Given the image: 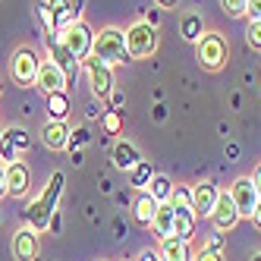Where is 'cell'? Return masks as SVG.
Returning a JSON list of instances; mask_svg holds the SVG:
<instances>
[{"label": "cell", "instance_id": "1", "mask_svg": "<svg viewBox=\"0 0 261 261\" xmlns=\"http://www.w3.org/2000/svg\"><path fill=\"white\" fill-rule=\"evenodd\" d=\"M63 182H66L63 170H54V173H50L44 192L25 208V223H29V230L44 233V230L50 227V217L57 214V201H60V195H63Z\"/></svg>", "mask_w": 261, "mask_h": 261}, {"label": "cell", "instance_id": "2", "mask_svg": "<svg viewBox=\"0 0 261 261\" xmlns=\"http://www.w3.org/2000/svg\"><path fill=\"white\" fill-rule=\"evenodd\" d=\"M227 54H230V47H227V38L220 32H204L195 41V60L208 72H217V69L227 66Z\"/></svg>", "mask_w": 261, "mask_h": 261}, {"label": "cell", "instance_id": "3", "mask_svg": "<svg viewBox=\"0 0 261 261\" xmlns=\"http://www.w3.org/2000/svg\"><path fill=\"white\" fill-rule=\"evenodd\" d=\"M91 54H95L98 60L104 63H129L133 57H129V50H126V32L120 29H101V35H95V47H91Z\"/></svg>", "mask_w": 261, "mask_h": 261}, {"label": "cell", "instance_id": "4", "mask_svg": "<svg viewBox=\"0 0 261 261\" xmlns=\"http://www.w3.org/2000/svg\"><path fill=\"white\" fill-rule=\"evenodd\" d=\"M126 50H129V57H133V60L151 57V54L158 50V29L148 25V22L129 25V32H126Z\"/></svg>", "mask_w": 261, "mask_h": 261}, {"label": "cell", "instance_id": "5", "mask_svg": "<svg viewBox=\"0 0 261 261\" xmlns=\"http://www.w3.org/2000/svg\"><path fill=\"white\" fill-rule=\"evenodd\" d=\"M60 38H63V44L69 47V54H72L79 63H82L85 57H91V47H95V32H91L82 19L72 22V25H66V29L60 32Z\"/></svg>", "mask_w": 261, "mask_h": 261}, {"label": "cell", "instance_id": "6", "mask_svg": "<svg viewBox=\"0 0 261 261\" xmlns=\"http://www.w3.org/2000/svg\"><path fill=\"white\" fill-rule=\"evenodd\" d=\"M38 69H41V60H38V54H35L32 47H19L13 54V60H10V76L19 82L22 88L25 85H35V79H38Z\"/></svg>", "mask_w": 261, "mask_h": 261}, {"label": "cell", "instance_id": "7", "mask_svg": "<svg viewBox=\"0 0 261 261\" xmlns=\"http://www.w3.org/2000/svg\"><path fill=\"white\" fill-rule=\"evenodd\" d=\"M82 66H85V72H88L91 91H95L98 98L114 95V66L104 63V60H98L95 54H91V57H85V60H82Z\"/></svg>", "mask_w": 261, "mask_h": 261}, {"label": "cell", "instance_id": "8", "mask_svg": "<svg viewBox=\"0 0 261 261\" xmlns=\"http://www.w3.org/2000/svg\"><path fill=\"white\" fill-rule=\"evenodd\" d=\"M47 54H50V60L57 63L63 72H66V79L69 82H76V76H79V60L69 54V47L63 44V38H60V32H54V35H47Z\"/></svg>", "mask_w": 261, "mask_h": 261}, {"label": "cell", "instance_id": "9", "mask_svg": "<svg viewBox=\"0 0 261 261\" xmlns=\"http://www.w3.org/2000/svg\"><path fill=\"white\" fill-rule=\"evenodd\" d=\"M230 198H233V204H236L239 217H252L255 204L261 201L258 192H255V186H252V176H239V179L230 186Z\"/></svg>", "mask_w": 261, "mask_h": 261}, {"label": "cell", "instance_id": "10", "mask_svg": "<svg viewBox=\"0 0 261 261\" xmlns=\"http://www.w3.org/2000/svg\"><path fill=\"white\" fill-rule=\"evenodd\" d=\"M211 223H214L217 233H230L236 223H239V211H236V204H233L230 192H220V198H217V204H214V211H211Z\"/></svg>", "mask_w": 261, "mask_h": 261}, {"label": "cell", "instance_id": "11", "mask_svg": "<svg viewBox=\"0 0 261 261\" xmlns=\"http://www.w3.org/2000/svg\"><path fill=\"white\" fill-rule=\"evenodd\" d=\"M35 85H38V88L44 91V95H54V91H66V88H69V79H66V72H63L57 63L47 60V63H41Z\"/></svg>", "mask_w": 261, "mask_h": 261}, {"label": "cell", "instance_id": "12", "mask_svg": "<svg viewBox=\"0 0 261 261\" xmlns=\"http://www.w3.org/2000/svg\"><path fill=\"white\" fill-rule=\"evenodd\" d=\"M4 173H7V195H13V198H25L29 189H32L29 167H25L22 161H16V164H7V167H4Z\"/></svg>", "mask_w": 261, "mask_h": 261}, {"label": "cell", "instance_id": "13", "mask_svg": "<svg viewBox=\"0 0 261 261\" xmlns=\"http://www.w3.org/2000/svg\"><path fill=\"white\" fill-rule=\"evenodd\" d=\"M38 252H41L38 233L29 230V227L16 230V236H13V255H16V261H38Z\"/></svg>", "mask_w": 261, "mask_h": 261}, {"label": "cell", "instance_id": "14", "mask_svg": "<svg viewBox=\"0 0 261 261\" xmlns=\"http://www.w3.org/2000/svg\"><path fill=\"white\" fill-rule=\"evenodd\" d=\"M217 198H220V189H217L214 182H208V179L198 182L195 189H192V211H195V214H201V217H211Z\"/></svg>", "mask_w": 261, "mask_h": 261}, {"label": "cell", "instance_id": "15", "mask_svg": "<svg viewBox=\"0 0 261 261\" xmlns=\"http://www.w3.org/2000/svg\"><path fill=\"white\" fill-rule=\"evenodd\" d=\"M195 223H198V214L192 211V204H173V236L176 239H192Z\"/></svg>", "mask_w": 261, "mask_h": 261}, {"label": "cell", "instance_id": "16", "mask_svg": "<svg viewBox=\"0 0 261 261\" xmlns=\"http://www.w3.org/2000/svg\"><path fill=\"white\" fill-rule=\"evenodd\" d=\"M69 133H72V129H69L66 123H60V120H47V123L41 126V142L50 148V151H63V148L69 145Z\"/></svg>", "mask_w": 261, "mask_h": 261}, {"label": "cell", "instance_id": "17", "mask_svg": "<svg viewBox=\"0 0 261 261\" xmlns=\"http://www.w3.org/2000/svg\"><path fill=\"white\" fill-rule=\"evenodd\" d=\"M158 255H161V261H192L195 258L189 239H176V236H164Z\"/></svg>", "mask_w": 261, "mask_h": 261}, {"label": "cell", "instance_id": "18", "mask_svg": "<svg viewBox=\"0 0 261 261\" xmlns=\"http://www.w3.org/2000/svg\"><path fill=\"white\" fill-rule=\"evenodd\" d=\"M139 161H142V154H139V148H136L133 142L120 139V142L114 145V167H117V170H133Z\"/></svg>", "mask_w": 261, "mask_h": 261}, {"label": "cell", "instance_id": "19", "mask_svg": "<svg viewBox=\"0 0 261 261\" xmlns=\"http://www.w3.org/2000/svg\"><path fill=\"white\" fill-rule=\"evenodd\" d=\"M158 208H161V201H154V198H151V192H145V189H142V192L136 195L133 211H136V220L142 223V227H151V220H154Z\"/></svg>", "mask_w": 261, "mask_h": 261}, {"label": "cell", "instance_id": "20", "mask_svg": "<svg viewBox=\"0 0 261 261\" xmlns=\"http://www.w3.org/2000/svg\"><path fill=\"white\" fill-rule=\"evenodd\" d=\"M47 7H50L54 29H57V32H63V29L72 25V22H79L76 16H72V0H47Z\"/></svg>", "mask_w": 261, "mask_h": 261}, {"label": "cell", "instance_id": "21", "mask_svg": "<svg viewBox=\"0 0 261 261\" xmlns=\"http://www.w3.org/2000/svg\"><path fill=\"white\" fill-rule=\"evenodd\" d=\"M179 35H182V38L189 41V44H195L201 35H204V22H201V16H198V13H186L182 19H179Z\"/></svg>", "mask_w": 261, "mask_h": 261}, {"label": "cell", "instance_id": "22", "mask_svg": "<svg viewBox=\"0 0 261 261\" xmlns=\"http://www.w3.org/2000/svg\"><path fill=\"white\" fill-rule=\"evenodd\" d=\"M66 117H69V95L66 91H54V95H47V120L66 123Z\"/></svg>", "mask_w": 261, "mask_h": 261}, {"label": "cell", "instance_id": "23", "mask_svg": "<svg viewBox=\"0 0 261 261\" xmlns=\"http://www.w3.org/2000/svg\"><path fill=\"white\" fill-rule=\"evenodd\" d=\"M151 227L158 230L161 239H164V236H173V204H170V201H164L161 208H158V214H154V220H151Z\"/></svg>", "mask_w": 261, "mask_h": 261}, {"label": "cell", "instance_id": "24", "mask_svg": "<svg viewBox=\"0 0 261 261\" xmlns=\"http://www.w3.org/2000/svg\"><path fill=\"white\" fill-rule=\"evenodd\" d=\"M151 179H154V170H151V164H148V161H139L133 170H129V182H133L139 192L148 189V186H151Z\"/></svg>", "mask_w": 261, "mask_h": 261}, {"label": "cell", "instance_id": "25", "mask_svg": "<svg viewBox=\"0 0 261 261\" xmlns=\"http://www.w3.org/2000/svg\"><path fill=\"white\" fill-rule=\"evenodd\" d=\"M145 192H151V198L154 201H170V195H173V182L167 179V176H161V173H154V179H151V186H148Z\"/></svg>", "mask_w": 261, "mask_h": 261}, {"label": "cell", "instance_id": "26", "mask_svg": "<svg viewBox=\"0 0 261 261\" xmlns=\"http://www.w3.org/2000/svg\"><path fill=\"white\" fill-rule=\"evenodd\" d=\"M101 126H104L107 136H120V133H123V117H120V110H107V114L101 117Z\"/></svg>", "mask_w": 261, "mask_h": 261}, {"label": "cell", "instance_id": "27", "mask_svg": "<svg viewBox=\"0 0 261 261\" xmlns=\"http://www.w3.org/2000/svg\"><path fill=\"white\" fill-rule=\"evenodd\" d=\"M4 136L13 142V148H16L19 154H22V151H29V133H25V129H19V126H10Z\"/></svg>", "mask_w": 261, "mask_h": 261}, {"label": "cell", "instance_id": "28", "mask_svg": "<svg viewBox=\"0 0 261 261\" xmlns=\"http://www.w3.org/2000/svg\"><path fill=\"white\" fill-rule=\"evenodd\" d=\"M16 161H19V151H16V148H13V142H10L4 133H0V167L16 164Z\"/></svg>", "mask_w": 261, "mask_h": 261}, {"label": "cell", "instance_id": "29", "mask_svg": "<svg viewBox=\"0 0 261 261\" xmlns=\"http://www.w3.org/2000/svg\"><path fill=\"white\" fill-rule=\"evenodd\" d=\"M35 13H38V19H41V25H44V32H47V35H54V32H57V29H54V16H50L47 0H38V7H35Z\"/></svg>", "mask_w": 261, "mask_h": 261}, {"label": "cell", "instance_id": "30", "mask_svg": "<svg viewBox=\"0 0 261 261\" xmlns=\"http://www.w3.org/2000/svg\"><path fill=\"white\" fill-rule=\"evenodd\" d=\"M220 7L227 16H233V19H239V16H246V7H249V0H220Z\"/></svg>", "mask_w": 261, "mask_h": 261}, {"label": "cell", "instance_id": "31", "mask_svg": "<svg viewBox=\"0 0 261 261\" xmlns=\"http://www.w3.org/2000/svg\"><path fill=\"white\" fill-rule=\"evenodd\" d=\"M88 139H91V136H88V129L79 126V129H72V133H69V145H66V148H69V151H79L82 145H88Z\"/></svg>", "mask_w": 261, "mask_h": 261}, {"label": "cell", "instance_id": "32", "mask_svg": "<svg viewBox=\"0 0 261 261\" xmlns=\"http://www.w3.org/2000/svg\"><path fill=\"white\" fill-rule=\"evenodd\" d=\"M246 41H249L252 50H261V19H258V22H249V29H246Z\"/></svg>", "mask_w": 261, "mask_h": 261}, {"label": "cell", "instance_id": "33", "mask_svg": "<svg viewBox=\"0 0 261 261\" xmlns=\"http://www.w3.org/2000/svg\"><path fill=\"white\" fill-rule=\"evenodd\" d=\"M170 204H192V189H186V186H173Z\"/></svg>", "mask_w": 261, "mask_h": 261}, {"label": "cell", "instance_id": "34", "mask_svg": "<svg viewBox=\"0 0 261 261\" xmlns=\"http://www.w3.org/2000/svg\"><path fill=\"white\" fill-rule=\"evenodd\" d=\"M246 16H249V22H258V19H261V0H249Z\"/></svg>", "mask_w": 261, "mask_h": 261}, {"label": "cell", "instance_id": "35", "mask_svg": "<svg viewBox=\"0 0 261 261\" xmlns=\"http://www.w3.org/2000/svg\"><path fill=\"white\" fill-rule=\"evenodd\" d=\"M192 261H223V255H217V252H208V249H201V255H195Z\"/></svg>", "mask_w": 261, "mask_h": 261}, {"label": "cell", "instance_id": "36", "mask_svg": "<svg viewBox=\"0 0 261 261\" xmlns=\"http://www.w3.org/2000/svg\"><path fill=\"white\" fill-rule=\"evenodd\" d=\"M204 249H208V252H217V255H220V252H223V236H214V239H211V242H208Z\"/></svg>", "mask_w": 261, "mask_h": 261}, {"label": "cell", "instance_id": "37", "mask_svg": "<svg viewBox=\"0 0 261 261\" xmlns=\"http://www.w3.org/2000/svg\"><path fill=\"white\" fill-rule=\"evenodd\" d=\"M252 186H255V192H258V198H261V164L255 167V173H252Z\"/></svg>", "mask_w": 261, "mask_h": 261}, {"label": "cell", "instance_id": "38", "mask_svg": "<svg viewBox=\"0 0 261 261\" xmlns=\"http://www.w3.org/2000/svg\"><path fill=\"white\" fill-rule=\"evenodd\" d=\"M252 223H255V230L261 233V201L255 204V211H252Z\"/></svg>", "mask_w": 261, "mask_h": 261}, {"label": "cell", "instance_id": "39", "mask_svg": "<svg viewBox=\"0 0 261 261\" xmlns=\"http://www.w3.org/2000/svg\"><path fill=\"white\" fill-rule=\"evenodd\" d=\"M139 261H161V255H158L154 249H145V252L139 255Z\"/></svg>", "mask_w": 261, "mask_h": 261}, {"label": "cell", "instance_id": "40", "mask_svg": "<svg viewBox=\"0 0 261 261\" xmlns=\"http://www.w3.org/2000/svg\"><path fill=\"white\" fill-rule=\"evenodd\" d=\"M176 4H179V0H154V7H158V10H173Z\"/></svg>", "mask_w": 261, "mask_h": 261}, {"label": "cell", "instance_id": "41", "mask_svg": "<svg viewBox=\"0 0 261 261\" xmlns=\"http://www.w3.org/2000/svg\"><path fill=\"white\" fill-rule=\"evenodd\" d=\"M142 22H148V25H154V29H158V10H148Z\"/></svg>", "mask_w": 261, "mask_h": 261}, {"label": "cell", "instance_id": "42", "mask_svg": "<svg viewBox=\"0 0 261 261\" xmlns=\"http://www.w3.org/2000/svg\"><path fill=\"white\" fill-rule=\"evenodd\" d=\"M7 195V173H4V167H0V198Z\"/></svg>", "mask_w": 261, "mask_h": 261}, {"label": "cell", "instance_id": "43", "mask_svg": "<svg viewBox=\"0 0 261 261\" xmlns=\"http://www.w3.org/2000/svg\"><path fill=\"white\" fill-rule=\"evenodd\" d=\"M72 16H76V19H82V0H72Z\"/></svg>", "mask_w": 261, "mask_h": 261}, {"label": "cell", "instance_id": "44", "mask_svg": "<svg viewBox=\"0 0 261 261\" xmlns=\"http://www.w3.org/2000/svg\"><path fill=\"white\" fill-rule=\"evenodd\" d=\"M227 158H239V145H236V142L227 145Z\"/></svg>", "mask_w": 261, "mask_h": 261}, {"label": "cell", "instance_id": "45", "mask_svg": "<svg viewBox=\"0 0 261 261\" xmlns=\"http://www.w3.org/2000/svg\"><path fill=\"white\" fill-rule=\"evenodd\" d=\"M252 261H261V252H255V255H252Z\"/></svg>", "mask_w": 261, "mask_h": 261}, {"label": "cell", "instance_id": "46", "mask_svg": "<svg viewBox=\"0 0 261 261\" xmlns=\"http://www.w3.org/2000/svg\"><path fill=\"white\" fill-rule=\"evenodd\" d=\"M0 95H4V82H0Z\"/></svg>", "mask_w": 261, "mask_h": 261}]
</instances>
